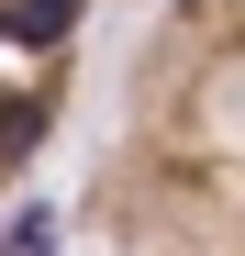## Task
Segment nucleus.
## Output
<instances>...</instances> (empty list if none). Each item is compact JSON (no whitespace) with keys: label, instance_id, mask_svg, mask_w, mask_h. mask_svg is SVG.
Returning a JSON list of instances; mask_svg holds the SVG:
<instances>
[{"label":"nucleus","instance_id":"obj_1","mask_svg":"<svg viewBox=\"0 0 245 256\" xmlns=\"http://www.w3.org/2000/svg\"><path fill=\"white\" fill-rule=\"evenodd\" d=\"M78 223L100 256H245V0L145 22Z\"/></svg>","mask_w":245,"mask_h":256},{"label":"nucleus","instance_id":"obj_2","mask_svg":"<svg viewBox=\"0 0 245 256\" xmlns=\"http://www.w3.org/2000/svg\"><path fill=\"white\" fill-rule=\"evenodd\" d=\"M90 12L100 0H0V200L67 134L78 67H90Z\"/></svg>","mask_w":245,"mask_h":256}]
</instances>
